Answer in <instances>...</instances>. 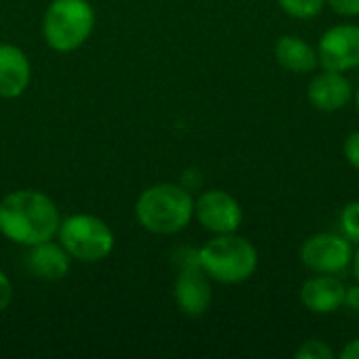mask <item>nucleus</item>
<instances>
[{
	"mask_svg": "<svg viewBox=\"0 0 359 359\" xmlns=\"http://www.w3.org/2000/svg\"><path fill=\"white\" fill-rule=\"evenodd\" d=\"M194 194L181 183H156L135 202L139 225L154 236H177L194 219Z\"/></svg>",
	"mask_w": 359,
	"mask_h": 359,
	"instance_id": "nucleus-2",
	"label": "nucleus"
},
{
	"mask_svg": "<svg viewBox=\"0 0 359 359\" xmlns=\"http://www.w3.org/2000/svg\"><path fill=\"white\" fill-rule=\"evenodd\" d=\"M175 303L187 318H200L210 309L212 303V280L202 267L179 269L175 280Z\"/></svg>",
	"mask_w": 359,
	"mask_h": 359,
	"instance_id": "nucleus-10",
	"label": "nucleus"
},
{
	"mask_svg": "<svg viewBox=\"0 0 359 359\" xmlns=\"http://www.w3.org/2000/svg\"><path fill=\"white\" fill-rule=\"evenodd\" d=\"M343 156L347 164L359 172V130H353L343 143Z\"/></svg>",
	"mask_w": 359,
	"mask_h": 359,
	"instance_id": "nucleus-19",
	"label": "nucleus"
},
{
	"mask_svg": "<svg viewBox=\"0 0 359 359\" xmlns=\"http://www.w3.org/2000/svg\"><path fill=\"white\" fill-rule=\"evenodd\" d=\"M200 267L212 282L227 286L244 284L259 267V250L238 231L212 236L200 248Z\"/></svg>",
	"mask_w": 359,
	"mask_h": 359,
	"instance_id": "nucleus-3",
	"label": "nucleus"
},
{
	"mask_svg": "<svg viewBox=\"0 0 359 359\" xmlns=\"http://www.w3.org/2000/svg\"><path fill=\"white\" fill-rule=\"evenodd\" d=\"M181 185H183L185 189H189L191 194H194L196 189H200V187H202V175H200V170H196V168L185 170V172H183V179H181Z\"/></svg>",
	"mask_w": 359,
	"mask_h": 359,
	"instance_id": "nucleus-22",
	"label": "nucleus"
},
{
	"mask_svg": "<svg viewBox=\"0 0 359 359\" xmlns=\"http://www.w3.org/2000/svg\"><path fill=\"white\" fill-rule=\"evenodd\" d=\"M57 240L67 250L72 261L88 265L105 261L116 248V236L111 227L101 217L86 212H76L61 219Z\"/></svg>",
	"mask_w": 359,
	"mask_h": 359,
	"instance_id": "nucleus-5",
	"label": "nucleus"
},
{
	"mask_svg": "<svg viewBox=\"0 0 359 359\" xmlns=\"http://www.w3.org/2000/svg\"><path fill=\"white\" fill-rule=\"evenodd\" d=\"M351 271H353V278L359 284V246H355V252H353V263H351Z\"/></svg>",
	"mask_w": 359,
	"mask_h": 359,
	"instance_id": "nucleus-25",
	"label": "nucleus"
},
{
	"mask_svg": "<svg viewBox=\"0 0 359 359\" xmlns=\"http://www.w3.org/2000/svg\"><path fill=\"white\" fill-rule=\"evenodd\" d=\"M194 219L212 236L236 233L242 227L244 210L225 189H206L194 202Z\"/></svg>",
	"mask_w": 359,
	"mask_h": 359,
	"instance_id": "nucleus-7",
	"label": "nucleus"
},
{
	"mask_svg": "<svg viewBox=\"0 0 359 359\" xmlns=\"http://www.w3.org/2000/svg\"><path fill=\"white\" fill-rule=\"evenodd\" d=\"M353 90L351 80L343 72L322 67L307 86V99L318 111L334 114L353 101Z\"/></svg>",
	"mask_w": 359,
	"mask_h": 359,
	"instance_id": "nucleus-11",
	"label": "nucleus"
},
{
	"mask_svg": "<svg viewBox=\"0 0 359 359\" xmlns=\"http://www.w3.org/2000/svg\"><path fill=\"white\" fill-rule=\"evenodd\" d=\"M339 358L343 359H359V337L355 339H351L343 349H341V353H339Z\"/></svg>",
	"mask_w": 359,
	"mask_h": 359,
	"instance_id": "nucleus-24",
	"label": "nucleus"
},
{
	"mask_svg": "<svg viewBox=\"0 0 359 359\" xmlns=\"http://www.w3.org/2000/svg\"><path fill=\"white\" fill-rule=\"evenodd\" d=\"M320 67L334 72H351L359 67V23H337L318 40Z\"/></svg>",
	"mask_w": 359,
	"mask_h": 359,
	"instance_id": "nucleus-8",
	"label": "nucleus"
},
{
	"mask_svg": "<svg viewBox=\"0 0 359 359\" xmlns=\"http://www.w3.org/2000/svg\"><path fill=\"white\" fill-rule=\"evenodd\" d=\"M297 359H337L339 355L334 353V349L322 341V339H309L305 341L297 351H294Z\"/></svg>",
	"mask_w": 359,
	"mask_h": 359,
	"instance_id": "nucleus-17",
	"label": "nucleus"
},
{
	"mask_svg": "<svg viewBox=\"0 0 359 359\" xmlns=\"http://www.w3.org/2000/svg\"><path fill=\"white\" fill-rule=\"evenodd\" d=\"M72 267V257L59 244V240H46L34 244L25 252V269L32 278L42 282H61Z\"/></svg>",
	"mask_w": 359,
	"mask_h": 359,
	"instance_id": "nucleus-12",
	"label": "nucleus"
},
{
	"mask_svg": "<svg viewBox=\"0 0 359 359\" xmlns=\"http://www.w3.org/2000/svg\"><path fill=\"white\" fill-rule=\"evenodd\" d=\"M13 301V284L4 271H0V313L11 305Z\"/></svg>",
	"mask_w": 359,
	"mask_h": 359,
	"instance_id": "nucleus-21",
	"label": "nucleus"
},
{
	"mask_svg": "<svg viewBox=\"0 0 359 359\" xmlns=\"http://www.w3.org/2000/svg\"><path fill=\"white\" fill-rule=\"evenodd\" d=\"M353 103H355V109H358L359 114V86L353 90Z\"/></svg>",
	"mask_w": 359,
	"mask_h": 359,
	"instance_id": "nucleus-26",
	"label": "nucleus"
},
{
	"mask_svg": "<svg viewBox=\"0 0 359 359\" xmlns=\"http://www.w3.org/2000/svg\"><path fill=\"white\" fill-rule=\"evenodd\" d=\"M278 4L292 19H313L326 8V0H278Z\"/></svg>",
	"mask_w": 359,
	"mask_h": 359,
	"instance_id": "nucleus-15",
	"label": "nucleus"
},
{
	"mask_svg": "<svg viewBox=\"0 0 359 359\" xmlns=\"http://www.w3.org/2000/svg\"><path fill=\"white\" fill-rule=\"evenodd\" d=\"M95 29V8L88 0H53L42 17V38L57 53H74Z\"/></svg>",
	"mask_w": 359,
	"mask_h": 359,
	"instance_id": "nucleus-4",
	"label": "nucleus"
},
{
	"mask_svg": "<svg viewBox=\"0 0 359 359\" xmlns=\"http://www.w3.org/2000/svg\"><path fill=\"white\" fill-rule=\"evenodd\" d=\"M32 82L29 57L15 44L0 42V97L17 99Z\"/></svg>",
	"mask_w": 359,
	"mask_h": 359,
	"instance_id": "nucleus-13",
	"label": "nucleus"
},
{
	"mask_svg": "<svg viewBox=\"0 0 359 359\" xmlns=\"http://www.w3.org/2000/svg\"><path fill=\"white\" fill-rule=\"evenodd\" d=\"M59 223L57 204L40 189H15L0 200V236L23 248L57 238Z\"/></svg>",
	"mask_w": 359,
	"mask_h": 359,
	"instance_id": "nucleus-1",
	"label": "nucleus"
},
{
	"mask_svg": "<svg viewBox=\"0 0 359 359\" xmlns=\"http://www.w3.org/2000/svg\"><path fill=\"white\" fill-rule=\"evenodd\" d=\"M326 6L345 19H353L359 15V0H326Z\"/></svg>",
	"mask_w": 359,
	"mask_h": 359,
	"instance_id": "nucleus-20",
	"label": "nucleus"
},
{
	"mask_svg": "<svg viewBox=\"0 0 359 359\" xmlns=\"http://www.w3.org/2000/svg\"><path fill=\"white\" fill-rule=\"evenodd\" d=\"M276 61L292 74H311L320 67L318 48L301 36H280L273 46Z\"/></svg>",
	"mask_w": 359,
	"mask_h": 359,
	"instance_id": "nucleus-14",
	"label": "nucleus"
},
{
	"mask_svg": "<svg viewBox=\"0 0 359 359\" xmlns=\"http://www.w3.org/2000/svg\"><path fill=\"white\" fill-rule=\"evenodd\" d=\"M339 229L353 246H359V200L343 206L339 217Z\"/></svg>",
	"mask_w": 359,
	"mask_h": 359,
	"instance_id": "nucleus-16",
	"label": "nucleus"
},
{
	"mask_svg": "<svg viewBox=\"0 0 359 359\" xmlns=\"http://www.w3.org/2000/svg\"><path fill=\"white\" fill-rule=\"evenodd\" d=\"M172 263L177 265V269L200 267V248H191V246H181V248H177L175 255H172Z\"/></svg>",
	"mask_w": 359,
	"mask_h": 359,
	"instance_id": "nucleus-18",
	"label": "nucleus"
},
{
	"mask_svg": "<svg viewBox=\"0 0 359 359\" xmlns=\"http://www.w3.org/2000/svg\"><path fill=\"white\" fill-rule=\"evenodd\" d=\"M347 284L332 273H313L309 276L301 290L299 299L303 307L316 316H332L345 307Z\"/></svg>",
	"mask_w": 359,
	"mask_h": 359,
	"instance_id": "nucleus-9",
	"label": "nucleus"
},
{
	"mask_svg": "<svg viewBox=\"0 0 359 359\" xmlns=\"http://www.w3.org/2000/svg\"><path fill=\"white\" fill-rule=\"evenodd\" d=\"M355 246L339 231H320L309 236L301 250V263L311 273H332L341 276L351 269Z\"/></svg>",
	"mask_w": 359,
	"mask_h": 359,
	"instance_id": "nucleus-6",
	"label": "nucleus"
},
{
	"mask_svg": "<svg viewBox=\"0 0 359 359\" xmlns=\"http://www.w3.org/2000/svg\"><path fill=\"white\" fill-rule=\"evenodd\" d=\"M345 307L359 313V284L355 282L353 286H347V292H345Z\"/></svg>",
	"mask_w": 359,
	"mask_h": 359,
	"instance_id": "nucleus-23",
	"label": "nucleus"
}]
</instances>
